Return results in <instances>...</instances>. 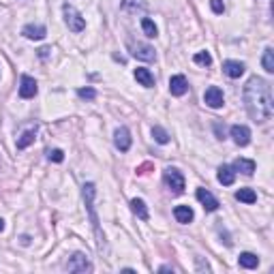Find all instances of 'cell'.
<instances>
[{"instance_id": "cell-25", "label": "cell", "mask_w": 274, "mask_h": 274, "mask_svg": "<svg viewBox=\"0 0 274 274\" xmlns=\"http://www.w3.org/2000/svg\"><path fill=\"white\" fill-rule=\"evenodd\" d=\"M152 137H154L156 143H167V141H169V133L165 131L163 127H158V125L152 127Z\"/></svg>"}, {"instance_id": "cell-22", "label": "cell", "mask_w": 274, "mask_h": 274, "mask_svg": "<svg viewBox=\"0 0 274 274\" xmlns=\"http://www.w3.org/2000/svg\"><path fill=\"white\" fill-rule=\"evenodd\" d=\"M236 199L238 201H244V204H255V201H257V193L253 189H240V191H236Z\"/></svg>"}, {"instance_id": "cell-12", "label": "cell", "mask_w": 274, "mask_h": 274, "mask_svg": "<svg viewBox=\"0 0 274 274\" xmlns=\"http://www.w3.org/2000/svg\"><path fill=\"white\" fill-rule=\"evenodd\" d=\"M186 90H189V82H186L184 75H174L169 79V92L174 97H182L186 95Z\"/></svg>"}, {"instance_id": "cell-26", "label": "cell", "mask_w": 274, "mask_h": 274, "mask_svg": "<svg viewBox=\"0 0 274 274\" xmlns=\"http://www.w3.org/2000/svg\"><path fill=\"white\" fill-rule=\"evenodd\" d=\"M193 62L201 64V67H210V64H212V56L208 54V52H199V54L193 56Z\"/></svg>"}, {"instance_id": "cell-1", "label": "cell", "mask_w": 274, "mask_h": 274, "mask_svg": "<svg viewBox=\"0 0 274 274\" xmlns=\"http://www.w3.org/2000/svg\"><path fill=\"white\" fill-rule=\"evenodd\" d=\"M244 105H247V112L251 120L259 122H268L272 118V112H274V101H272V90H270V84L262 77H251L247 86H244Z\"/></svg>"}, {"instance_id": "cell-19", "label": "cell", "mask_w": 274, "mask_h": 274, "mask_svg": "<svg viewBox=\"0 0 274 274\" xmlns=\"http://www.w3.org/2000/svg\"><path fill=\"white\" fill-rule=\"evenodd\" d=\"M135 79L139 82L143 88H152L154 86V75L148 69H135Z\"/></svg>"}, {"instance_id": "cell-5", "label": "cell", "mask_w": 274, "mask_h": 274, "mask_svg": "<svg viewBox=\"0 0 274 274\" xmlns=\"http://www.w3.org/2000/svg\"><path fill=\"white\" fill-rule=\"evenodd\" d=\"M127 47H129V52H131L133 58L137 60H143V62H152L156 58V54H154V47H150L148 43H139V41H129L127 43Z\"/></svg>"}, {"instance_id": "cell-9", "label": "cell", "mask_w": 274, "mask_h": 274, "mask_svg": "<svg viewBox=\"0 0 274 274\" xmlns=\"http://www.w3.org/2000/svg\"><path fill=\"white\" fill-rule=\"evenodd\" d=\"M114 143H116V148L120 152H127V150L131 148V133H129L127 127H118L116 131H114Z\"/></svg>"}, {"instance_id": "cell-3", "label": "cell", "mask_w": 274, "mask_h": 274, "mask_svg": "<svg viewBox=\"0 0 274 274\" xmlns=\"http://www.w3.org/2000/svg\"><path fill=\"white\" fill-rule=\"evenodd\" d=\"M163 182L167 184V189L174 193V195H182L184 193V176L180 174L176 167L163 169Z\"/></svg>"}, {"instance_id": "cell-33", "label": "cell", "mask_w": 274, "mask_h": 274, "mask_svg": "<svg viewBox=\"0 0 274 274\" xmlns=\"http://www.w3.org/2000/svg\"><path fill=\"white\" fill-rule=\"evenodd\" d=\"M2 229H4V221L0 219V232H2Z\"/></svg>"}, {"instance_id": "cell-8", "label": "cell", "mask_w": 274, "mask_h": 274, "mask_svg": "<svg viewBox=\"0 0 274 274\" xmlns=\"http://www.w3.org/2000/svg\"><path fill=\"white\" fill-rule=\"evenodd\" d=\"M37 90H39V86L34 82V77L21 75V79H19V97L21 99H32L37 95Z\"/></svg>"}, {"instance_id": "cell-2", "label": "cell", "mask_w": 274, "mask_h": 274, "mask_svg": "<svg viewBox=\"0 0 274 274\" xmlns=\"http://www.w3.org/2000/svg\"><path fill=\"white\" fill-rule=\"evenodd\" d=\"M95 193H97V186L92 184V182H86L82 186V195H84V201H86V210H88L92 229H95V236H97V247H99V251H103L105 236H103V232H101V227H99V216H97V210H95Z\"/></svg>"}, {"instance_id": "cell-15", "label": "cell", "mask_w": 274, "mask_h": 274, "mask_svg": "<svg viewBox=\"0 0 274 274\" xmlns=\"http://www.w3.org/2000/svg\"><path fill=\"white\" fill-rule=\"evenodd\" d=\"M234 171H242L244 176H253L255 171V161H251V158H236L234 165H232Z\"/></svg>"}, {"instance_id": "cell-4", "label": "cell", "mask_w": 274, "mask_h": 274, "mask_svg": "<svg viewBox=\"0 0 274 274\" xmlns=\"http://www.w3.org/2000/svg\"><path fill=\"white\" fill-rule=\"evenodd\" d=\"M62 11H64V21H67V26H69V30H73V32H82L84 28H86V19L82 17V13H79L73 4H64L62 6Z\"/></svg>"}, {"instance_id": "cell-11", "label": "cell", "mask_w": 274, "mask_h": 274, "mask_svg": "<svg viewBox=\"0 0 274 274\" xmlns=\"http://www.w3.org/2000/svg\"><path fill=\"white\" fill-rule=\"evenodd\" d=\"M195 197L199 199V204L204 206L208 212H214V210H219V201H216V197L212 195L210 191H206V189H197Z\"/></svg>"}, {"instance_id": "cell-23", "label": "cell", "mask_w": 274, "mask_h": 274, "mask_svg": "<svg viewBox=\"0 0 274 274\" xmlns=\"http://www.w3.org/2000/svg\"><path fill=\"white\" fill-rule=\"evenodd\" d=\"M262 64H264L266 73H274V49H272V47H266L264 58H262Z\"/></svg>"}, {"instance_id": "cell-30", "label": "cell", "mask_w": 274, "mask_h": 274, "mask_svg": "<svg viewBox=\"0 0 274 274\" xmlns=\"http://www.w3.org/2000/svg\"><path fill=\"white\" fill-rule=\"evenodd\" d=\"M197 270H206V272H210V266L201 262V257H197Z\"/></svg>"}, {"instance_id": "cell-17", "label": "cell", "mask_w": 274, "mask_h": 274, "mask_svg": "<svg viewBox=\"0 0 274 274\" xmlns=\"http://www.w3.org/2000/svg\"><path fill=\"white\" fill-rule=\"evenodd\" d=\"M238 264H240V268H244V270H255L259 266V257L255 253H240Z\"/></svg>"}, {"instance_id": "cell-13", "label": "cell", "mask_w": 274, "mask_h": 274, "mask_svg": "<svg viewBox=\"0 0 274 274\" xmlns=\"http://www.w3.org/2000/svg\"><path fill=\"white\" fill-rule=\"evenodd\" d=\"M21 34H24L26 39H30V41H41L47 34V30H45V26L43 24H28V26H24Z\"/></svg>"}, {"instance_id": "cell-21", "label": "cell", "mask_w": 274, "mask_h": 274, "mask_svg": "<svg viewBox=\"0 0 274 274\" xmlns=\"http://www.w3.org/2000/svg\"><path fill=\"white\" fill-rule=\"evenodd\" d=\"M34 137H37V129H28V131H24V133H21V137L17 139V148H19V150L28 148V146H30V143L34 141Z\"/></svg>"}, {"instance_id": "cell-14", "label": "cell", "mask_w": 274, "mask_h": 274, "mask_svg": "<svg viewBox=\"0 0 274 274\" xmlns=\"http://www.w3.org/2000/svg\"><path fill=\"white\" fill-rule=\"evenodd\" d=\"M244 64L242 62H238V60H225L223 62V71H225V75L227 77H232V79H238L242 73H244Z\"/></svg>"}, {"instance_id": "cell-31", "label": "cell", "mask_w": 274, "mask_h": 274, "mask_svg": "<svg viewBox=\"0 0 274 274\" xmlns=\"http://www.w3.org/2000/svg\"><path fill=\"white\" fill-rule=\"evenodd\" d=\"M49 52H52L49 47H41V49H39V56H41V58H47V54H49Z\"/></svg>"}, {"instance_id": "cell-18", "label": "cell", "mask_w": 274, "mask_h": 274, "mask_svg": "<svg viewBox=\"0 0 274 274\" xmlns=\"http://www.w3.org/2000/svg\"><path fill=\"white\" fill-rule=\"evenodd\" d=\"M174 216H176V221H178V223L186 225V223H191V221H193L195 212H193L189 206H176V208H174Z\"/></svg>"}, {"instance_id": "cell-10", "label": "cell", "mask_w": 274, "mask_h": 274, "mask_svg": "<svg viewBox=\"0 0 274 274\" xmlns=\"http://www.w3.org/2000/svg\"><path fill=\"white\" fill-rule=\"evenodd\" d=\"M232 137H234V141L238 143V146H249V141H251V129L249 127H244V125H234L232 127Z\"/></svg>"}, {"instance_id": "cell-7", "label": "cell", "mask_w": 274, "mask_h": 274, "mask_svg": "<svg viewBox=\"0 0 274 274\" xmlns=\"http://www.w3.org/2000/svg\"><path fill=\"white\" fill-rule=\"evenodd\" d=\"M204 101H206L208 107L219 110V107H223V103H225V97H223V90L219 86H210V88L204 92Z\"/></svg>"}, {"instance_id": "cell-29", "label": "cell", "mask_w": 274, "mask_h": 274, "mask_svg": "<svg viewBox=\"0 0 274 274\" xmlns=\"http://www.w3.org/2000/svg\"><path fill=\"white\" fill-rule=\"evenodd\" d=\"M210 6L216 15H223L225 13V4H223V0H210Z\"/></svg>"}, {"instance_id": "cell-32", "label": "cell", "mask_w": 274, "mask_h": 274, "mask_svg": "<svg viewBox=\"0 0 274 274\" xmlns=\"http://www.w3.org/2000/svg\"><path fill=\"white\" fill-rule=\"evenodd\" d=\"M158 272H174V268H171V266H161Z\"/></svg>"}, {"instance_id": "cell-20", "label": "cell", "mask_w": 274, "mask_h": 274, "mask_svg": "<svg viewBox=\"0 0 274 274\" xmlns=\"http://www.w3.org/2000/svg\"><path fill=\"white\" fill-rule=\"evenodd\" d=\"M131 210L137 214V216H139V219L141 221H148V206H146V201H143V199H131Z\"/></svg>"}, {"instance_id": "cell-16", "label": "cell", "mask_w": 274, "mask_h": 274, "mask_svg": "<svg viewBox=\"0 0 274 274\" xmlns=\"http://www.w3.org/2000/svg\"><path fill=\"white\" fill-rule=\"evenodd\" d=\"M216 178H219L221 184L225 186H232L234 180H236V171L232 169V165H221L219 167V174H216Z\"/></svg>"}, {"instance_id": "cell-28", "label": "cell", "mask_w": 274, "mask_h": 274, "mask_svg": "<svg viewBox=\"0 0 274 274\" xmlns=\"http://www.w3.org/2000/svg\"><path fill=\"white\" fill-rule=\"evenodd\" d=\"M77 95H79V99L92 101V99H97V90H95V88H79Z\"/></svg>"}, {"instance_id": "cell-27", "label": "cell", "mask_w": 274, "mask_h": 274, "mask_svg": "<svg viewBox=\"0 0 274 274\" xmlns=\"http://www.w3.org/2000/svg\"><path fill=\"white\" fill-rule=\"evenodd\" d=\"M47 158L54 163H62L64 161V152L60 148H54V150H47Z\"/></svg>"}, {"instance_id": "cell-6", "label": "cell", "mask_w": 274, "mask_h": 274, "mask_svg": "<svg viewBox=\"0 0 274 274\" xmlns=\"http://www.w3.org/2000/svg\"><path fill=\"white\" fill-rule=\"evenodd\" d=\"M67 268L69 272H92V264L84 253H75V255H71Z\"/></svg>"}, {"instance_id": "cell-24", "label": "cell", "mask_w": 274, "mask_h": 274, "mask_svg": "<svg viewBox=\"0 0 274 274\" xmlns=\"http://www.w3.org/2000/svg\"><path fill=\"white\" fill-rule=\"evenodd\" d=\"M141 28H143V32H146V37H150V39H154L156 34H158V30H156V24L150 17H143L141 19Z\"/></svg>"}]
</instances>
